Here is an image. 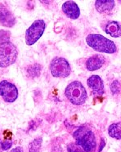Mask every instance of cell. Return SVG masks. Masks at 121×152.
Instances as JSON below:
<instances>
[{
  "mask_svg": "<svg viewBox=\"0 0 121 152\" xmlns=\"http://www.w3.org/2000/svg\"><path fill=\"white\" fill-rule=\"evenodd\" d=\"M50 71L55 78H66L71 72V68L66 59L55 57L50 63Z\"/></svg>",
  "mask_w": 121,
  "mask_h": 152,
  "instance_id": "obj_5",
  "label": "cell"
},
{
  "mask_svg": "<svg viewBox=\"0 0 121 152\" xmlns=\"http://www.w3.org/2000/svg\"><path fill=\"white\" fill-rule=\"evenodd\" d=\"M105 32L114 38L121 36V23L118 21H109L105 26Z\"/></svg>",
  "mask_w": 121,
  "mask_h": 152,
  "instance_id": "obj_12",
  "label": "cell"
},
{
  "mask_svg": "<svg viewBox=\"0 0 121 152\" xmlns=\"http://www.w3.org/2000/svg\"><path fill=\"white\" fill-rule=\"evenodd\" d=\"M62 11L66 17L70 19L75 20L78 19L80 16V10L76 3L73 1H67L62 5Z\"/></svg>",
  "mask_w": 121,
  "mask_h": 152,
  "instance_id": "obj_9",
  "label": "cell"
},
{
  "mask_svg": "<svg viewBox=\"0 0 121 152\" xmlns=\"http://www.w3.org/2000/svg\"><path fill=\"white\" fill-rule=\"evenodd\" d=\"M46 29L43 20H36L26 31V43L31 46L41 38Z\"/></svg>",
  "mask_w": 121,
  "mask_h": 152,
  "instance_id": "obj_6",
  "label": "cell"
},
{
  "mask_svg": "<svg viewBox=\"0 0 121 152\" xmlns=\"http://www.w3.org/2000/svg\"><path fill=\"white\" fill-rule=\"evenodd\" d=\"M42 137H36L29 145V152H39L42 145Z\"/></svg>",
  "mask_w": 121,
  "mask_h": 152,
  "instance_id": "obj_15",
  "label": "cell"
},
{
  "mask_svg": "<svg viewBox=\"0 0 121 152\" xmlns=\"http://www.w3.org/2000/svg\"><path fill=\"white\" fill-rule=\"evenodd\" d=\"M88 86L92 89L95 94L98 95H102L104 93V83L101 80V78L98 75H92L91 77L88 78Z\"/></svg>",
  "mask_w": 121,
  "mask_h": 152,
  "instance_id": "obj_10",
  "label": "cell"
},
{
  "mask_svg": "<svg viewBox=\"0 0 121 152\" xmlns=\"http://www.w3.org/2000/svg\"><path fill=\"white\" fill-rule=\"evenodd\" d=\"M17 48L10 41L0 43V67L7 68L16 62Z\"/></svg>",
  "mask_w": 121,
  "mask_h": 152,
  "instance_id": "obj_4",
  "label": "cell"
},
{
  "mask_svg": "<svg viewBox=\"0 0 121 152\" xmlns=\"http://www.w3.org/2000/svg\"><path fill=\"white\" fill-rule=\"evenodd\" d=\"M1 145H2L1 146H2L3 151H7V150H8L12 146V139H7V140H5V141H3L2 142Z\"/></svg>",
  "mask_w": 121,
  "mask_h": 152,
  "instance_id": "obj_19",
  "label": "cell"
},
{
  "mask_svg": "<svg viewBox=\"0 0 121 152\" xmlns=\"http://www.w3.org/2000/svg\"><path fill=\"white\" fill-rule=\"evenodd\" d=\"M105 63V57L101 55L97 54L90 56L86 61V68L89 71H95L101 69Z\"/></svg>",
  "mask_w": 121,
  "mask_h": 152,
  "instance_id": "obj_11",
  "label": "cell"
},
{
  "mask_svg": "<svg viewBox=\"0 0 121 152\" xmlns=\"http://www.w3.org/2000/svg\"><path fill=\"white\" fill-rule=\"evenodd\" d=\"M88 46L98 53L112 54L117 51L116 45L113 41L99 34H90L86 38Z\"/></svg>",
  "mask_w": 121,
  "mask_h": 152,
  "instance_id": "obj_1",
  "label": "cell"
},
{
  "mask_svg": "<svg viewBox=\"0 0 121 152\" xmlns=\"http://www.w3.org/2000/svg\"><path fill=\"white\" fill-rule=\"evenodd\" d=\"M75 143L86 152L94 151L97 146V141L93 132L87 126L82 125L73 133Z\"/></svg>",
  "mask_w": 121,
  "mask_h": 152,
  "instance_id": "obj_2",
  "label": "cell"
},
{
  "mask_svg": "<svg viewBox=\"0 0 121 152\" xmlns=\"http://www.w3.org/2000/svg\"><path fill=\"white\" fill-rule=\"evenodd\" d=\"M10 32L7 30H0V43H4L7 41H9Z\"/></svg>",
  "mask_w": 121,
  "mask_h": 152,
  "instance_id": "obj_18",
  "label": "cell"
},
{
  "mask_svg": "<svg viewBox=\"0 0 121 152\" xmlns=\"http://www.w3.org/2000/svg\"><path fill=\"white\" fill-rule=\"evenodd\" d=\"M114 7V0H98L95 3V7L100 13L111 12Z\"/></svg>",
  "mask_w": 121,
  "mask_h": 152,
  "instance_id": "obj_13",
  "label": "cell"
},
{
  "mask_svg": "<svg viewBox=\"0 0 121 152\" xmlns=\"http://www.w3.org/2000/svg\"><path fill=\"white\" fill-rule=\"evenodd\" d=\"M65 95L72 104L77 106L83 105L88 97L85 88L78 81H74L66 87Z\"/></svg>",
  "mask_w": 121,
  "mask_h": 152,
  "instance_id": "obj_3",
  "label": "cell"
},
{
  "mask_svg": "<svg viewBox=\"0 0 121 152\" xmlns=\"http://www.w3.org/2000/svg\"><path fill=\"white\" fill-rule=\"evenodd\" d=\"M109 136L112 138L121 139V122L114 123L108 129Z\"/></svg>",
  "mask_w": 121,
  "mask_h": 152,
  "instance_id": "obj_14",
  "label": "cell"
},
{
  "mask_svg": "<svg viewBox=\"0 0 121 152\" xmlns=\"http://www.w3.org/2000/svg\"><path fill=\"white\" fill-rule=\"evenodd\" d=\"M10 152H23V149L21 148V147L18 146V147H16V148L12 149Z\"/></svg>",
  "mask_w": 121,
  "mask_h": 152,
  "instance_id": "obj_20",
  "label": "cell"
},
{
  "mask_svg": "<svg viewBox=\"0 0 121 152\" xmlns=\"http://www.w3.org/2000/svg\"><path fill=\"white\" fill-rule=\"evenodd\" d=\"M40 72H41V66L39 64H34L33 66H29V68L27 69L28 75L31 78L38 77L40 75Z\"/></svg>",
  "mask_w": 121,
  "mask_h": 152,
  "instance_id": "obj_16",
  "label": "cell"
},
{
  "mask_svg": "<svg viewBox=\"0 0 121 152\" xmlns=\"http://www.w3.org/2000/svg\"><path fill=\"white\" fill-rule=\"evenodd\" d=\"M0 96L7 102H14L18 97V90L13 83L3 80L0 82Z\"/></svg>",
  "mask_w": 121,
  "mask_h": 152,
  "instance_id": "obj_7",
  "label": "cell"
},
{
  "mask_svg": "<svg viewBox=\"0 0 121 152\" xmlns=\"http://www.w3.org/2000/svg\"><path fill=\"white\" fill-rule=\"evenodd\" d=\"M69 152H86L84 149L78 145L76 143H70L67 146Z\"/></svg>",
  "mask_w": 121,
  "mask_h": 152,
  "instance_id": "obj_17",
  "label": "cell"
},
{
  "mask_svg": "<svg viewBox=\"0 0 121 152\" xmlns=\"http://www.w3.org/2000/svg\"><path fill=\"white\" fill-rule=\"evenodd\" d=\"M0 24L9 28L16 24V18L13 13L3 4H0Z\"/></svg>",
  "mask_w": 121,
  "mask_h": 152,
  "instance_id": "obj_8",
  "label": "cell"
}]
</instances>
